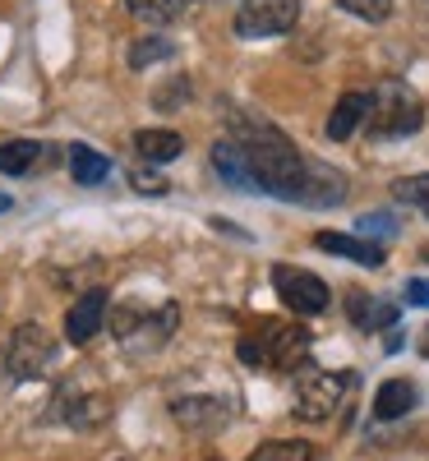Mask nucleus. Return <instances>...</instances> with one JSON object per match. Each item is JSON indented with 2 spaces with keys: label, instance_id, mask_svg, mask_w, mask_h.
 <instances>
[{
  "label": "nucleus",
  "instance_id": "5",
  "mask_svg": "<svg viewBox=\"0 0 429 461\" xmlns=\"http://www.w3.org/2000/svg\"><path fill=\"white\" fill-rule=\"evenodd\" d=\"M296 19H300V0H245L236 10V32L245 42H254V37H282L296 28Z\"/></svg>",
  "mask_w": 429,
  "mask_h": 461
},
{
  "label": "nucleus",
  "instance_id": "12",
  "mask_svg": "<svg viewBox=\"0 0 429 461\" xmlns=\"http://www.w3.org/2000/svg\"><path fill=\"white\" fill-rule=\"evenodd\" d=\"M346 314H351V323H356L361 332H379V328H393V323H397L393 304L374 300L370 291H351V295H346Z\"/></svg>",
  "mask_w": 429,
  "mask_h": 461
},
{
  "label": "nucleus",
  "instance_id": "26",
  "mask_svg": "<svg viewBox=\"0 0 429 461\" xmlns=\"http://www.w3.org/2000/svg\"><path fill=\"white\" fill-rule=\"evenodd\" d=\"M420 356H429V332L420 337Z\"/></svg>",
  "mask_w": 429,
  "mask_h": 461
},
{
  "label": "nucleus",
  "instance_id": "22",
  "mask_svg": "<svg viewBox=\"0 0 429 461\" xmlns=\"http://www.w3.org/2000/svg\"><path fill=\"white\" fill-rule=\"evenodd\" d=\"M393 194L402 199V203H415L424 217H429V176H411V180H397L393 185Z\"/></svg>",
  "mask_w": 429,
  "mask_h": 461
},
{
  "label": "nucleus",
  "instance_id": "2",
  "mask_svg": "<svg viewBox=\"0 0 429 461\" xmlns=\"http://www.w3.org/2000/svg\"><path fill=\"white\" fill-rule=\"evenodd\" d=\"M370 97H374V106H370V134L374 139H406V134L420 130L424 106H420V97H415L411 84L383 79L379 93H370Z\"/></svg>",
  "mask_w": 429,
  "mask_h": 461
},
{
  "label": "nucleus",
  "instance_id": "27",
  "mask_svg": "<svg viewBox=\"0 0 429 461\" xmlns=\"http://www.w3.org/2000/svg\"><path fill=\"white\" fill-rule=\"evenodd\" d=\"M0 212H10V194H0Z\"/></svg>",
  "mask_w": 429,
  "mask_h": 461
},
{
  "label": "nucleus",
  "instance_id": "14",
  "mask_svg": "<svg viewBox=\"0 0 429 461\" xmlns=\"http://www.w3.org/2000/svg\"><path fill=\"white\" fill-rule=\"evenodd\" d=\"M171 415L180 420L185 429H204V425H222L231 411H226V402H217V397H180V402L171 406Z\"/></svg>",
  "mask_w": 429,
  "mask_h": 461
},
{
  "label": "nucleus",
  "instance_id": "9",
  "mask_svg": "<svg viewBox=\"0 0 429 461\" xmlns=\"http://www.w3.org/2000/svg\"><path fill=\"white\" fill-rule=\"evenodd\" d=\"M213 167H217V176L231 189H241V194H259V180H254V171H250V162H245V152H241L236 139H217L213 143Z\"/></svg>",
  "mask_w": 429,
  "mask_h": 461
},
{
  "label": "nucleus",
  "instance_id": "17",
  "mask_svg": "<svg viewBox=\"0 0 429 461\" xmlns=\"http://www.w3.org/2000/svg\"><path fill=\"white\" fill-rule=\"evenodd\" d=\"M37 158H42V143H32V139L0 143V176H23L37 167Z\"/></svg>",
  "mask_w": 429,
  "mask_h": 461
},
{
  "label": "nucleus",
  "instance_id": "21",
  "mask_svg": "<svg viewBox=\"0 0 429 461\" xmlns=\"http://www.w3.org/2000/svg\"><path fill=\"white\" fill-rule=\"evenodd\" d=\"M337 10L356 14V19H365V23H383L388 14H393V0H337Z\"/></svg>",
  "mask_w": 429,
  "mask_h": 461
},
{
  "label": "nucleus",
  "instance_id": "13",
  "mask_svg": "<svg viewBox=\"0 0 429 461\" xmlns=\"http://www.w3.org/2000/svg\"><path fill=\"white\" fill-rule=\"evenodd\" d=\"M415 406V383L411 378H388L374 393V420H402Z\"/></svg>",
  "mask_w": 429,
  "mask_h": 461
},
{
  "label": "nucleus",
  "instance_id": "7",
  "mask_svg": "<svg viewBox=\"0 0 429 461\" xmlns=\"http://www.w3.org/2000/svg\"><path fill=\"white\" fill-rule=\"evenodd\" d=\"M263 356H268L272 369H282V374L309 365V328L268 323V332H263Z\"/></svg>",
  "mask_w": 429,
  "mask_h": 461
},
{
  "label": "nucleus",
  "instance_id": "25",
  "mask_svg": "<svg viewBox=\"0 0 429 461\" xmlns=\"http://www.w3.org/2000/svg\"><path fill=\"white\" fill-rule=\"evenodd\" d=\"M134 189H143V194H167V180L162 176H152V171H134Z\"/></svg>",
  "mask_w": 429,
  "mask_h": 461
},
{
  "label": "nucleus",
  "instance_id": "20",
  "mask_svg": "<svg viewBox=\"0 0 429 461\" xmlns=\"http://www.w3.org/2000/svg\"><path fill=\"white\" fill-rule=\"evenodd\" d=\"M176 47L167 42V37H139V42L130 47V65L134 69H148V65H158V60H167Z\"/></svg>",
  "mask_w": 429,
  "mask_h": 461
},
{
  "label": "nucleus",
  "instance_id": "8",
  "mask_svg": "<svg viewBox=\"0 0 429 461\" xmlns=\"http://www.w3.org/2000/svg\"><path fill=\"white\" fill-rule=\"evenodd\" d=\"M106 328V291H84L79 300L69 304V314H65V341L74 346H88L97 332Z\"/></svg>",
  "mask_w": 429,
  "mask_h": 461
},
{
  "label": "nucleus",
  "instance_id": "3",
  "mask_svg": "<svg viewBox=\"0 0 429 461\" xmlns=\"http://www.w3.org/2000/svg\"><path fill=\"white\" fill-rule=\"evenodd\" d=\"M351 374H328V369H309L296 388V415L309 420V425H319V420H333L351 393Z\"/></svg>",
  "mask_w": 429,
  "mask_h": 461
},
{
  "label": "nucleus",
  "instance_id": "19",
  "mask_svg": "<svg viewBox=\"0 0 429 461\" xmlns=\"http://www.w3.org/2000/svg\"><path fill=\"white\" fill-rule=\"evenodd\" d=\"M245 461H315V447L305 438H272V443L254 447Z\"/></svg>",
  "mask_w": 429,
  "mask_h": 461
},
{
  "label": "nucleus",
  "instance_id": "18",
  "mask_svg": "<svg viewBox=\"0 0 429 461\" xmlns=\"http://www.w3.org/2000/svg\"><path fill=\"white\" fill-rule=\"evenodd\" d=\"M130 14L139 23H152V28H162V23H176L185 10H189V0H125Z\"/></svg>",
  "mask_w": 429,
  "mask_h": 461
},
{
  "label": "nucleus",
  "instance_id": "16",
  "mask_svg": "<svg viewBox=\"0 0 429 461\" xmlns=\"http://www.w3.org/2000/svg\"><path fill=\"white\" fill-rule=\"evenodd\" d=\"M134 148L143 152L148 162H176L185 152V139L176 130H139L134 134Z\"/></svg>",
  "mask_w": 429,
  "mask_h": 461
},
{
  "label": "nucleus",
  "instance_id": "6",
  "mask_svg": "<svg viewBox=\"0 0 429 461\" xmlns=\"http://www.w3.org/2000/svg\"><path fill=\"white\" fill-rule=\"evenodd\" d=\"M56 356V341L37 328V323H23L14 337H10V351H5V365L14 378H37Z\"/></svg>",
  "mask_w": 429,
  "mask_h": 461
},
{
  "label": "nucleus",
  "instance_id": "15",
  "mask_svg": "<svg viewBox=\"0 0 429 461\" xmlns=\"http://www.w3.org/2000/svg\"><path fill=\"white\" fill-rule=\"evenodd\" d=\"M69 176L79 185H102L111 176V158L88 143H69Z\"/></svg>",
  "mask_w": 429,
  "mask_h": 461
},
{
  "label": "nucleus",
  "instance_id": "23",
  "mask_svg": "<svg viewBox=\"0 0 429 461\" xmlns=\"http://www.w3.org/2000/svg\"><path fill=\"white\" fill-rule=\"evenodd\" d=\"M402 295H406V304H415V310H429V277H411L402 286Z\"/></svg>",
  "mask_w": 429,
  "mask_h": 461
},
{
  "label": "nucleus",
  "instance_id": "28",
  "mask_svg": "<svg viewBox=\"0 0 429 461\" xmlns=\"http://www.w3.org/2000/svg\"><path fill=\"white\" fill-rule=\"evenodd\" d=\"M424 258H429V245H424Z\"/></svg>",
  "mask_w": 429,
  "mask_h": 461
},
{
  "label": "nucleus",
  "instance_id": "11",
  "mask_svg": "<svg viewBox=\"0 0 429 461\" xmlns=\"http://www.w3.org/2000/svg\"><path fill=\"white\" fill-rule=\"evenodd\" d=\"M370 106H374L370 93H342L337 106H333V115H328V139L333 143H346L351 134L361 130V121H370Z\"/></svg>",
  "mask_w": 429,
  "mask_h": 461
},
{
  "label": "nucleus",
  "instance_id": "4",
  "mask_svg": "<svg viewBox=\"0 0 429 461\" xmlns=\"http://www.w3.org/2000/svg\"><path fill=\"white\" fill-rule=\"evenodd\" d=\"M272 286H278V295H282V304L287 310H296V314H324L328 304H333V295H328V282L324 277H315L309 267H291V263H278L272 267Z\"/></svg>",
  "mask_w": 429,
  "mask_h": 461
},
{
  "label": "nucleus",
  "instance_id": "10",
  "mask_svg": "<svg viewBox=\"0 0 429 461\" xmlns=\"http://www.w3.org/2000/svg\"><path fill=\"white\" fill-rule=\"evenodd\" d=\"M315 245L328 249V254H337V258L361 263V267H383V258H388L383 245H374V240H365V236H342V230H319Z\"/></svg>",
  "mask_w": 429,
  "mask_h": 461
},
{
  "label": "nucleus",
  "instance_id": "24",
  "mask_svg": "<svg viewBox=\"0 0 429 461\" xmlns=\"http://www.w3.org/2000/svg\"><path fill=\"white\" fill-rule=\"evenodd\" d=\"M393 221H388V212H370V217H361V236H393Z\"/></svg>",
  "mask_w": 429,
  "mask_h": 461
},
{
  "label": "nucleus",
  "instance_id": "1",
  "mask_svg": "<svg viewBox=\"0 0 429 461\" xmlns=\"http://www.w3.org/2000/svg\"><path fill=\"white\" fill-rule=\"evenodd\" d=\"M231 139L241 143L245 162L259 180V194H272V199H287V203H315V208H328L346 194V180L319 162H305L296 143L278 130L259 121V115H245V111H231Z\"/></svg>",
  "mask_w": 429,
  "mask_h": 461
}]
</instances>
